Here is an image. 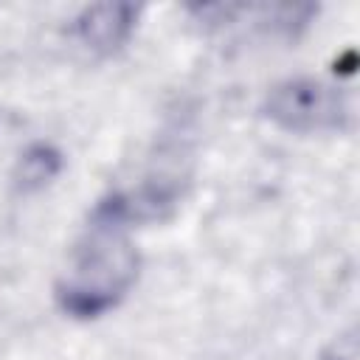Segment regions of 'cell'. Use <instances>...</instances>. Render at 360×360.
Returning <instances> with one entry per match:
<instances>
[{"mask_svg": "<svg viewBox=\"0 0 360 360\" xmlns=\"http://www.w3.org/2000/svg\"><path fill=\"white\" fill-rule=\"evenodd\" d=\"M262 115L290 135L343 132L352 124V104L338 84L315 76H287L267 87Z\"/></svg>", "mask_w": 360, "mask_h": 360, "instance_id": "2", "label": "cell"}, {"mask_svg": "<svg viewBox=\"0 0 360 360\" xmlns=\"http://www.w3.org/2000/svg\"><path fill=\"white\" fill-rule=\"evenodd\" d=\"M65 169V155L51 141H34L28 143L11 169V186L17 194H39L45 191Z\"/></svg>", "mask_w": 360, "mask_h": 360, "instance_id": "4", "label": "cell"}, {"mask_svg": "<svg viewBox=\"0 0 360 360\" xmlns=\"http://www.w3.org/2000/svg\"><path fill=\"white\" fill-rule=\"evenodd\" d=\"M141 6L132 3H93L84 6L68 25L70 39L96 59L121 53L135 37Z\"/></svg>", "mask_w": 360, "mask_h": 360, "instance_id": "3", "label": "cell"}, {"mask_svg": "<svg viewBox=\"0 0 360 360\" xmlns=\"http://www.w3.org/2000/svg\"><path fill=\"white\" fill-rule=\"evenodd\" d=\"M132 231L110 194L96 200L53 281V301L65 318L96 321L124 304L141 276Z\"/></svg>", "mask_w": 360, "mask_h": 360, "instance_id": "1", "label": "cell"}, {"mask_svg": "<svg viewBox=\"0 0 360 360\" xmlns=\"http://www.w3.org/2000/svg\"><path fill=\"white\" fill-rule=\"evenodd\" d=\"M321 360H357V332H354V326H349L346 332H340L326 346V352L321 354Z\"/></svg>", "mask_w": 360, "mask_h": 360, "instance_id": "5", "label": "cell"}]
</instances>
